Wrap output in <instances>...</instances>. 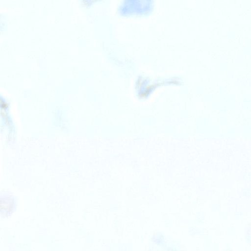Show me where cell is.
Listing matches in <instances>:
<instances>
[{"mask_svg": "<svg viewBox=\"0 0 251 251\" xmlns=\"http://www.w3.org/2000/svg\"><path fill=\"white\" fill-rule=\"evenodd\" d=\"M15 203L10 198L0 199V217L6 219L10 217L15 210Z\"/></svg>", "mask_w": 251, "mask_h": 251, "instance_id": "obj_1", "label": "cell"}]
</instances>
